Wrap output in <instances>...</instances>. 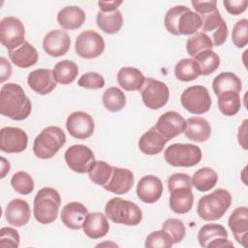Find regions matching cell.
Returning <instances> with one entry per match:
<instances>
[{"mask_svg": "<svg viewBox=\"0 0 248 248\" xmlns=\"http://www.w3.org/2000/svg\"><path fill=\"white\" fill-rule=\"evenodd\" d=\"M32 110L29 98L16 83H6L0 90V113L13 120L26 119Z\"/></svg>", "mask_w": 248, "mask_h": 248, "instance_id": "obj_1", "label": "cell"}, {"mask_svg": "<svg viewBox=\"0 0 248 248\" xmlns=\"http://www.w3.org/2000/svg\"><path fill=\"white\" fill-rule=\"evenodd\" d=\"M164 24L172 35H192L202 28V20L200 15L191 11L190 8L177 5L168 10Z\"/></svg>", "mask_w": 248, "mask_h": 248, "instance_id": "obj_2", "label": "cell"}, {"mask_svg": "<svg viewBox=\"0 0 248 248\" xmlns=\"http://www.w3.org/2000/svg\"><path fill=\"white\" fill-rule=\"evenodd\" d=\"M61 204L60 194L51 187H45L38 191L34 198L33 214L41 224H50L58 216L59 206Z\"/></svg>", "mask_w": 248, "mask_h": 248, "instance_id": "obj_3", "label": "cell"}, {"mask_svg": "<svg viewBox=\"0 0 248 248\" xmlns=\"http://www.w3.org/2000/svg\"><path fill=\"white\" fill-rule=\"evenodd\" d=\"M232 203V196L226 189H216L202 197L197 205L198 215L205 221H214L223 217Z\"/></svg>", "mask_w": 248, "mask_h": 248, "instance_id": "obj_4", "label": "cell"}, {"mask_svg": "<svg viewBox=\"0 0 248 248\" xmlns=\"http://www.w3.org/2000/svg\"><path fill=\"white\" fill-rule=\"evenodd\" d=\"M105 213L111 222L126 226H137L142 220L141 209L135 202L121 198L110 199L105 206Z\"/></svg>", "mask_w": 248, "mask_h": 248, "instance_id": "obj_5", "label": "cell"}, {"mask_svg": "<svg viewBox=\"0 0 248 248\" xmlns=\"http://www.w3.org/2000/svg\"><path fill=\"white\" fill-rule=\"evenodd\" d=\"M66 135L61 128L48 126L35 138L33 152L40 159H49L66 143Z\"/></svg>", "mask_w": 248, "mask_h": 248, "instance_id": "obj_6", "label": "cell"}, {"mask_svg": "<svg viewBox=\"0 0 248 248\" xmlns=\"http://www.w3.org/2000/svg\"><path fill=\"white\" fill-rule=\"evenodd\" d=\"M165 160L173 167H193L198 165L202 153L198 145L191 143H173L164 152Z\"/></svg>", "mask_w": 248, "mask_h": 248, "instance_id": "obj_7", "label": "cell"}, {"mask_svg": "<svg viewBox=\"0 0 248 248\" xmlns=\"http://www.w3.org/2000/svg\"><path fill=\"white\" fill-rule=\"evenodd\" d=\"M182 107L193 114H202L209 110L212 100L208 90L202 85H193L186 88L180 97Z\"/></svg>", "mask_w": 248, "mask_h": 248, "instance_id": "obj_8", "label": "cell"}, {"mask_svg": "<svg viewBox=\"0 0 248 248\" xmlns=\"http://www.w3.org/2000/svg\"><path fill=\"white\" fill-rule=\"evenodd\" d=\"M143 104L150 109H159L166 106L170 98V90L166 83L147 78L140 89Z\"/></svg>", "mask_w": 248, "mask_h": 248, "instance_id": "obj_9", "label": "cell"}, {"mask_svg": "<svg viewBox=\"0 0 248 248\" xmlns=\"http://www.w3.org/2000/svg\"><path fill=\"white\" fill-rule=\"evenodd\" d=\"M25 28L20 19L6 16L0 21V42L9 50L15 49L25 43Z\"/></svg>", "mask_w": 248, "mask_h": 248, "instance_id": "obj_10", "label": "cell"}, {"mask_svg": "<svg viewBox=\"0 0 248 248\" xmlns=\"http://www.w3.org/2000/svg\"><path fill=\"white\" fill-rule=\"evenodd\" d=\"M75 50L82 58L93 59L104 52L105 41L96 31L85 30L77 37Z\"/></svg>", "mask_w": 248, "mask_h": 248, "instance_id": "obj_11", "label": "cell"}, {"mask_svg": "<svg viewBox=\"0 0 248 248\" xmlns=\"http://www.w3.org/2000/svg\"><path fill=\"white\" fill-rule=\"evenodd\" d=\"M68 167L78 173L87 172L95 161L93 151L86 145L74 144L70 146L64 154Z\"/></svg>", "mask_w": 248, "mask_h": 248, "instance_id": "obj_12", "label": "cell"}, {"mask_svg": "<svg viewBox=\"0 0 248 248\" xmlns=\"http://www.w3.org/2000/svg\"><path fill=\"white\" fill-rule=\"evenodd\" d=\"M66 128L72 137L78 140H85L94 133L95 123L88 113L74 111L67 117Z\"/></svg>", "mask_w": 248, "mask_h": 248, "instance_id": "obj_13", "label": "cell"}, {"mask_svg": "<svg viewBox=\"0 0 248 248\" xmlns=\"http://www.w3.org/2000/svg\"><path fill=\"white\" fill-rule=\"evenodd\" d=\"M28 137L17 127H4L0 131V149L6 153H19L26 149Z\"/></svg>", "mask_w": 248, "mask_h": 248, "instance_id": "obj_14", "label": "cell"}, {"mask_svg": "<svg viewBox=\"0 0 248 248\" xmlns=\"http://www.w3.org/2000/svg\"><path fill=\"white\" fill-rule=\"evenodd\" d=\"M154 127L164 138L170 140L184 133L186 120L180 113L170 110L162 114Z\"/></svg>", "mask_w": 248, "mask_h": 248, "instance_id": "obj_15", "label": "cell"}, {"mask_svg": "<svg viewBox=\"0 0 248 248\" xmlns=\"http://www.w3.org/2000/svg\"><path fill=\"white\" fill-rule=\"evenodd\" d=\"M71 46V39L66 31L54 29L46 34L43 40L44 50L52 57H59L66 54Z\"/></svg>", "mask_w": 248, "mask_h": 248, "instance_id": "obj_16", "label": "cell"}, {"mask_svg": "<svg viewBox=\"0 0 248 248\" xmlns=\"http://www.w3.org/2000/svg\"><path fill=\"white\" fill-rule=\"evenodd\" d=\"M163 183L161 179L155 175H144L140 179L137 185L138 198L145 203L156 202L163 194Z\"/></svg>", "mask_w": 248, "mask_h": 248, "instance_id": "obj_17", "label": "cell"}, {"mask_svg": "<svg viewBox=\"0 0 248 248\" xmlns=\"http://www.w3.org/2000/svg\"><path fill=\"white\" fill-rule=\"evenodd\" d=\"M135 182L134 173L124 168H118V167H112V172L111 175L106 185L103 187L113 194L116 195H123L128 193Z\"/></svg>", "mask_w": 248, "mask_h": 248, "instance_id": "obj_18", "label": "cell"}, {"mask_svg": "<svg viewBox=\"0 0 248 248\" xmlns=\"http://www.w3.org/2000/svg\"><path fill=\"white\" fill-rule=\"evenodd\" d=\"M29 87L40 95H46L56 87L53 72L49 69H37L29 73L27 77Z\"/></svg>", "mask_w": 248, "mask_h": 248, "instance_id": "obj_19", "label": "cell"}, {"mask_svg": "<svg viewBox=\"0 0 248 248\" xmlns=\"http://www.w3.org/2000/svg\"><path fill=\"white\" fill-rule=\"evenodd\" d=\"M229 228L233 233L235 240L242 246H247L248 233V208L246 206L236 207L229 217Z\"/></svg>", "mask_w": 248, "mask_h": 248, "instance_id": "obj_20", "label": "cell"}, {"mask_svg": "<svg viewBox=\"0 0 248 248\" xmlns=\"http://www.w3.org/2000/svg\"><path fill=\"white\" fill-rule=\"evenodd\" d=\"M6 221L14 227L26 225L31 217V210L28 202L21 199L12 200L5 210Z\"/></svg>", "mask_w": 248, "mask_h": 248, "instance_id": "obj_21", "label": "cell"}, {"mask_svg": "<svg viewBox=\"0 0 248 248\" xmlns=\"http://www.w3.org/2000/svg\"><path fill=\"white\" fill-rule=\"evenodd\" d=\"M87 215L88 209L82 203L71 202L62 208L61 221L71 230H79Z\"/></svg>", "mask_w": 248, "mask_h": 248, "instance_id": "obj_22", "label": "cell"}, {"mask_svg": "<svg viewBox=\"0 0 248 248\" xmlns=\"http://www.w3.org/2000/svg\"><path fill=\"white\" fill-rule=\"evenodd\" d=\"M82 229L84 233L92 239H99L104 237L109 230V225L105 216L101 212L88 213L83 221Z\"/></svg>", "mask_w": 248, "mask_h": 248, "instance_id": "obj_23", "label": "cell"}, {"mask_svg": "<svg viewBox=\"0 0 248 248\" xmlns=\"http://www.w3.org/2000/svg\"><path fill=\"white\" fill-rule=\"evenodd\" d=\"M184 135L187 139L197 142L206 141L211 135V127L208 121L200 116H193L186 120Z\"/></svg>", "mask_w": 248, "mask_h": 248, "instance_id": "obj_24", "label": "cell"}, {"mask_svg": "<svg viewBox=\"0 0 248 248\" xmlns=\"http://www.w3.org/2000/svg\"><path fill=\"white\" fill-rule=\"evenodd\" d=\"M168 141L169 140L152 126L140 138L139 148L146 155H156L163 151Z\"/></svg>", "mask_w": 248, "mask_h": 248, "instance_id": "obj_25", "label": "cell"}, {"mask_svg": "<svg viewBox=\"0 0 248 248\" xmlns=\"http://www.w3.org/2000/svg\"><path fill=\"white\" fill-rule=\"evenodd\" d=\"M11 61L19 68H29L38 62L39 54L37 49L28 42H25L20 46L9 50L8 52Z\"/></svg>", "mask_w": 248, "mask_h": 248, "instance_id": "obj_26", "label": "cell"}, {"mask_svg": "<svg viewBox=\"0 0 248 248\" xmlns=\"http://www.w3.org/2000/svg\"><path fill=\"white\" fill-rule=\"evenodd\" d=\"M57 21L65 30H76L84 23L85 13L78 6H67L59 11Z\"/></svg>", "mask_w": 248, "mask_h": 248, "instance_id": "obj_27", "label": "cell"}, {"mask_svg": "<svg viewBox=\"0 0 248 248\" xmlns=\"http://www.w3.org/2000/svg\"><path fill=\"white\" fill-rule=\"evenodd\" d=\"M143 74L134 67H123L117 73V82L126 91H139L144 83Z\"/></svg>", "mask_w": 248, "mask_h": 248, "instance_id": "obj_28", "label": "cell"}, {"mask_svg": "<svg viewBox=\"0 0 248 248\" xmlns=\"http://www.w3.org/2000/svg\"><path fill=\"white\" fill-rule=\"evenodd\" d=\"M170 193V207L174 213L184 214L192 209L194 195L191 188H178Z\"/></svg>", "mask_w": 248, "mask_h": 248, "instance_id": "obj_29", "label": "cell"}, {"mask_svg": "<svg viewBox=\"0 0 248 248\" xmlns=\"http://www.w3.org/2000/svg\"><path fill=\"white\" fill-rule=\"evenodd\" d=\"M212 88L216 96L228 91L239 93L242 88V82L235 74L232 72H223L214 78Z\"/></svg>", "mask_w": 248, "mask_h": 248, "instance_id": "obj_30", "label": "cell"}, {"mask_svg": "<svg viewBox=\"0 0 248 248\" xmlns=\"http://www.w3.org/2000/svg\"><path fill=\"white\" fill-rule=\"evenodd\" d=\"M98 27L107 34L117 33L123 24V16L121 12L117 9L111 12L99 11L96 16Z\"/></svg>", "mask_w": 248, "mask_h": 248, "instance_id": "obj_31", "label": "cell"}, {"mask_svg": "<svg viewBox=\"0 0 248 248\" xmlns=\"http://www.w3.org/2000/svg\"><path fill=\"white\" fill-rule=\"evenodd\" d=\"M192 185L201 192L211 190L218 181L217 172L208 167L199 169L191 177Z\"/></svg>", "mask_w": 248, "mask_h": 248, "instance_id": "obj_32", "label": "cell"}, {"mask_svg": "<svg viewBox=\"0 0 248 248\" xmlns=\"http://www.w3.org/2000/svg\"><path fill=\"white\" fill-rule=\"evenodd\" d=\"M52 72L56 82L65 85L72 83L77 78L78 68V65L71 60H62L55 64Z\"/></svg>", "mask_w": 248, "mask_h": 248, "instance_id": "obj_33", "label": "cell"}, {"mask_svg": "<svg viewBox=\"0 0 248 248\" xmlns=\"http://www.w3.org/2000/svg\"><path fill=\"white\" fill-rule=\"evenodd\" d=\"M219 238H228L226 229L219 224H206L198 232L199 244L203 248H207L211 242Z\"/></svg>", "mask_w": 248, "mask_h": 248, "instance_id": "obj_34", "label": "cell"}, {"mask_svg": "<svg viewBox=\"0 0 248 248\" xmlns=\"http://www.w3.org/2000/svg\"><path fill=\"white\" fill-rule=\"evenodd\" d=\"M174 75L181 81H191L199 78L201 71L194 58H183L176 63Z\"/></svg>", "mask_w": 248, "mask_h": 248, "instance_id": "obj_35", "label": "cell"}, {"mask_svg": "<svg viewBox=\"0 0 248 248\" xmlns=\"http://www.w3.org/2000/svg\"><path fill=\"white\" fill-rule=\"evenodd\" d=\"M102 102L108 110L111 112H117L124 108L126 104V97L122 90H120L118 87L112 86L105 90L102 97Z\"/></svg>", "mask_w": 248, "mask_h": 248, "instance_id": "obj_36", "label": "cell"}, {"mask_svg": "<svg viewBox=\"0 0 248 248\" xmlns=\"http://www.w3.org/2000/svg\"><path fill=\"white\" fill-rule=\"evenodd\" d=\"M241 107V100L239 93L228 91L218 96V108L220 111L226 116L235 115Z\"/></svg>", "mask_w": 248, "mask_h": 248, "instance_id": "obj_37", "label": "cell"}, {"mask_svg": "<svg viewBox=\"0 0 248 248\" xmlns=\"http://www.w3.org/2000/svg\"><path fill=\"white\" fill-rule=\"evenodd\" d=\"M198 63L201 71V75L208 76L214 73L220 66L219 55L211 49L203 50L194 57Z\"/></svg>", "mask_w": 248, "mask_h": 248, "instance_id": "obj_38", "label": "cell"}, {"mask_svg": "<svg viewBox=\"0 0 248 248\" xmlns=\"http://www.w3.org/2000/svg\"><path fill=\"white\" fill-rule=\"evenodd\" d=\"M213 44L211 38L203 32H197L190 36L186 42V49L190 56L195 57L203 50L211 49Z\"/></svg>", "mask_w": 248, "mask_h": 248, "instance_id": "obj_39", "label": "cell"}, {"mask_svg": "<svg viewBox=\"0 0 248 248\" xmlns=\"http://www.w3.org/2000/svg\"><path fill=\"white\" fill-rule=\"evenodd\" d=\"M112 172V167L105 161H94L88 170L89 179L98 185L104 186L108 183Z\"/></svg>", "mask_w": 248, "mask_h": 248, "instance_id": "obj_40", "label": "cell"}, {"mask_svg": "<svg viewBox=\"0 0 248 248\" xmlns=\"http://www.w3.org/2000/svg\"><path fill=\"white\" fill-rule=\"evenodd\" d=\"M11 185L16 192L21 195L31 194L35 187L32 176L25 171H17L14 173L11 178Z\"/></svg>", "mask_w": 248, "mask_h": 248, "instance_id": "obj_41", "label": "cell"}, {"mask_svg": "<svg viewBox=\"0 0 248 248\" xmlns=\"http://www.w3.org/2000/svg\"><path fill=\"white\" fill-rule=\"evenodd\" d=\"M173 244L170 235L164 230H159L147 235L144 246L146 248H170Z\"/></svg>", "mask_w": 248, "mask_h": 248, "instance_id": "obj_42", "label": "cell"}, {"mask_svg": "<svg viewBox=\"0 0 248 248\" xmlns=\"http://www.w3.org/2000/svg\"><path fill=\"white\" fill-rule=\"evenodd\" d=\"M162 230L170 235L173 243H178L183 240L186 234V229L183 222L176 218L167 219L162 225Z\"/></svg>", "mask_w": 248, "mask_h": 248, "instance_id": "obj_43", "label": "cell"}, {"mask_svg": "<svg viewBox=\"0 0 248 248\" xmlns=\"http://www.w3.org/2000/svg\"><path fill=\"white\" fill-rule=\"evenodd\" d=\"M232 42L238 48H242L248 44V20L246 18H242L234 24L232 32Z\"/></svg>", "mask_w": 248, "mask_h": 248, "instance_id": "obj_44", "label": "cell"}, {"mask_svg": "<svg viewBox=\"0 0 248 248\" xmlns=\"http://www.w3.org/2000/svg\"><path fill=\"white\" fill-rule=\"evenodd\" d=\"M78 84L80 87L87 89H100L105 86L104 77L95 72H89L83 74L78 80Z\"/></svg>", "mask_w": 248, "mask_h": 248, "instance_id": "obj_45", "label": "cell"}, {"mask_svg": "<svg viewBox=\"0 0 248 248\" xmlns=\"http://www.w3.org/2000/svg\"><path fill=\"white\" fill-rule=\"evenodd\" d=\"M202 17V30L203 31V33L205 32H213L214 30H216L221 23L224 21L220 12L218 11V9L216 8L215 10L200 16Z\"/></svg>", "mask_w": 248, "mask_h": 248, "instance_id": "obj_46", "label": "cell"}, {"mask_svg": "<svg viewBox=\"0 0 248 248\" xmlns=\"http://www.w3.org/2000/svg\"><path fill=\"white\" fill-rule=\"evenodd\" d=\"M19 246L18 232L10 227H4L0 230V247L17 248Z\"/></svg>", "mask_w": 248, "mask_h": 248, "instance_id": "obj_47", "label": "cell"}, {"mask_svg": "<svg viewBox=\"0 0 248 248\" xmlns=\"http://www.w3.org/2000/svg\"><path fill=\"white\" fill-rule=\"evenodd\" d=\"M191 176L184 172H176L171 174L168 179V190L170 192L178 188H191L192 189Z\"/></svg>", "mask_w": 248, "mask_h": 248, "instance_id": "obj_48", "label": "cell"}, {"mask_svg": "<svg viewBox=\"0 0 248 248\" xmlns=\"http://www.w3.org/2000/svg\"><path fill=\"white\" fill-rule=\"evenodd\" d=\"M223 5L227 12L232 16H237L244 13L248 6L247 0H225Z\"/></svg>", "mask_w": 248, "mask_h": 248, "instance_id": "obj_49", "label": "cell"}, {"mask_svg": "<svg viewBox=\"0 0 248 248\" xmlns=\"http://www.w3.org/2000/svg\"><path fill=\"white\" fill-rule=\"evenodd\" d=\"M228 34H229V30H228V25L227 22L224 20L221 25L212 32V44L215 46H222L227 38H228Z\"/></svg>", "mask_w": 248, "mask_h": 248, "instance_id": "obj_50", "label": "cell"}, {"mask_svg": "<svg viewBox=\"0 0 248 248\" xmlns=\"http://www.w3.org/2000/svg\"><path fill=\"white\" fill-rule=\"evenodd\" d=\"M192 6L194 7L196 13L200 16L205 15L213 10H215L217 7V2L215 0L211 1H191Z\"/></svg>", "mask_w": 248, "mask_h": 248, "instance_id": "obj_51", "label": "cell"}, {"mask_svg": "<svg viewBox=\"0 0 248 248\" xmlns=\"http://www.w3.org/2000/svg\"><path fill=\"white\" fill-rule=\"evenodd\" d=\"M12 75V66L5 57L0 58V81L3 83L5 80L10 78Z\"/></svg>", "mask_w": 248, "mask_h": 248, "instance_id": "obj_52", "label": "cell"}, {"mask_svg": "<svg viewBox=\"0 0 248 248\" xmlns=\"http://www.w3.org/2000/svg\"><path fill=\"white\" fill-rule=\"evenodd\" d=\"M247 123L248 120L245 119L241 126H239L238 128V134H237V140H238V143L241 145V147L245 150H247V144H246V139H247Z\"/></svg>", "mask_w": 248, "mask_h": 248, "instance_id": "obj_53", "label": "cell"}, {"mask_svg": "<svg viewBox=\"0 0 248 248\" xmlns=\"http://www.w3.org/2000/svg\"><path fill=\"white\" fill-rule=\"evenodd\" d=\"M121 4H122V1H99L98 2L101 12L115 11Z\"/></svg>", "mask_w": 248, "mask_h": 248, "instance_id": "obj_54", "label": "cell"}, {"mask_svg": "<svg viewBox=\"0 0 248 248\" xmlns=\"http://www.w3.org/2000/svg\"><path fill=\"white\" fill-rule=\"evenodd\" d=\"M10 171V163L4 157H1V178Z\"/></svg>", "mask_w": 248, "mask_h": 248, "instance_id": "obj_55", "label": "cell"}]
</instances>
